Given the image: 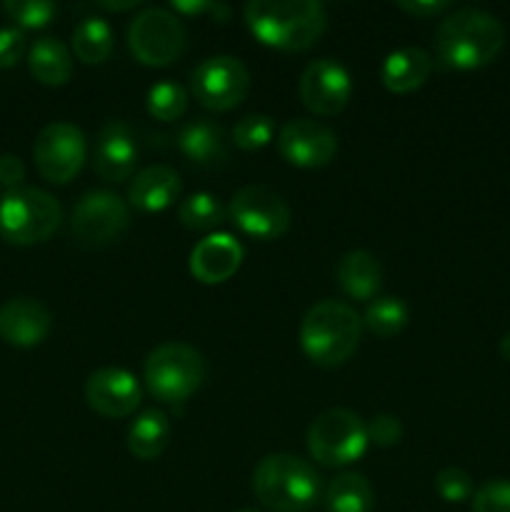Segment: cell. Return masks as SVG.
<instances>
[{"label": "cell", "instance_id": "6da1fadb", "mask_svg": "<svg viewBox=\"0 0 510 512\" xmlns=\"http://www.w3.org/2000/svg\"><path fill=\"white\" fill-rule=\"evenodd\" d=\"M250 33L278 50H308L328 28L318 0H250L243 10Z\"/></svg>", "mask_w": 510, "mask_h": 512}, {"label": "cell", "instance_id": "7a4b0ae2", "mask_svg": "<svg viewBox=\"0 0 510 512\" xmlns=\"http://www.w3.org/2000/svg\"><path fill=\"white\" fill-rule=\"evenodd\" d=\"M503 45V23L480 8L453 10L435 30V55L453 70L483 68L498 58Z\"/></svg>", "mask_w": 510, "mask_h": 512}, {"label": "cell", "instance_id": "3957f363", "mask_svg": "<svg viewBox=\"0 0 510 512\" xmlns=\"http://www.w3.org/2000/svg\"><path fill=\"white\" fill-rule=\"evenodd\" d=\"M363 320L340 300H320L305 313L300 323L303 353L320 368H338L358 350Z\"/></svg>", "mask_w": 510, "mask_h": 512}, {"label": "cell", "instance_id": "277c9868", "mask_svg": "<svg viewBox=\"0 0 510 512\" xmlns=\"http://www.w3.org/2000/svg\"><path fill=\"white\" fill-rule=\"evenodd\" d=\"M253 490L273 512H305L320 495V475L308 460L290 453L265 455L253 473Z\"/></svg>", "mask_w": 510, "mask_h": 512}, {"label": "cell", "instance_id": "5b68a950", "mask_svg": "<svg viewBox=\"0 0 510 512\" xmlns=\"http://www.w3.org/2000/svg\"><path fill=\"white\" fill-rule=\"evenodd\" d=\"M63 220L58 198L40 188L20 185L0 200V235L15 245H35L48 240Z\"/></svg>", "mask_w": 510, "mask_h": 512}, {"label": "cell", "instance_id": "8992f818", "mask_svg": "<svg viewBox=\"0 0 510 512\" xmlns=\"http://www.w3.org/2000/svg\"><path fill=\"white\" fill-rule=\"evenodd\" d=\"M143 378L158 400L173 405L183 403L203 385L205 360L193 345L163 343L145 358Z\"/></svg>", "mask_w": 510, "mask_h": 512}, {"label": "cell", "instance_id": "52a82bcc", "mask_svg": "<svg viewBox=\"0 0 510 512\" xmlns=\"http://www.w3.org/2000/svg\"><path fill=\"white\" fill-rule=\"evenodd\" d=\"M308 453L325 468H345L363 458L368 448V430L360 415L348 408H330L320 413L308 428Z\"/></svg>", "mask_w": 510, "mask_h": 512}, {"label": "cell", "instance_id": "ba28073f", "mask_svg": "<svg viewBox=\"0 0 510 512\" xmlns=\"http://www.w3.org/2000/svg\"><path fill=\"white\" fill-rule=\"evenodd\" d=\"M188 35L183 20L168 8H145L130 20L128 48L135 58L150 68H163L183 55Z\"/></svg>", "mask_w": 510, "mask_h": 512}, {"label": "cell", "instance_id": "9c48e42d", "mask_svg": "<svg viewBox=\"0 0 510 512\" xmlns=\"http://www.w3.org/2000/svg\"><path fill=\"white\" fill-rule=\"evenodd\" d=\"M130 205L113 190H90L73 208L70 230L85 248H105L125 233Z\"/></svg>", "mask_w": 510, "mask_h": 512}, {"label": "cell", "instance_id": "30bf717a", "mask_svg": "<svg viewBox=\"0 0 510 512\" xmlns=\"http://www.w3.org/2000/svg\"><path fill=\"white\" fill-rule=\"evenodd\" d=\"M228 215L235 228L258 240H275L290 228V205L268 185H243L230 198Z\"/></svg>", "mask_w": 510, "mask_h": 512}, {"label": "cell", "instance_id": "8fae6325", "mask_svg": "<svg viewBox=\"0 0 510 512\" xmlns=\"http://www.w3.org/2000/svg\"><path fill=\"white\" fill-rule=\"evenodd\" d=\"M190 90L203 108L225 113V110L238 108L248 98L250 73L243 60L233 55H213L193 70Z\"/></svg>", "mask_w": 510, "mask_h": 512}, {"label": "cell", "instance_id": "7c38bea8", "mask_svg": "<svg viewBox=\"0 0 510 512\" xmlns=\"http://www.w3.org/2000/svg\"><path fill=\"white\" fill-rule=\"evenodd\" d=\"M88 155V143L78 125L58 123L45 125L33 145V158L40 175L55 185H65L80 173Z\"/></svg>", "mask_w": 510, "mask_h": 512}, {"label": "cell", "instance_id": "4fadbf2b", "mask_svg": "<svg viewBox=\"0 0 510 512\" xmlns=\"http://www.w3.org/2000/svg\"><path fill=\"white\" fill-rule=\"evenodd\" d=\"M300 100L315 115H338L353 95V80L338 58H318L300 75Z\"/></svg>", "mask_w": 510, "mask_h": 512}, {"label": "cell", "instance_id": "5bb4252c", "mask_svg": "<svg viewBox=\"0 0 510 512\" xmlns=\"http://www.w3.org/2000/svg\"><path fill=\"white\" fill-rule=\"evenodd\" d=\"M278 150L290 165L323 168L338 153V135L320 120L295 118L280 128Z\"/></svg>", "mask_w": 510, "mask_h": 512}, {"label": "cell", "instance_id": "9a60e30c", "mask_svg": "<svg viewBox=\"0 0 510 512\" xmlns=\"http://www.w3.org/2000/svg\"><path fill=\"white\" fill-rule=\"evenodd\" d=\"M143 390L133 373L125 368H100L85 383V400L90 410L103 418H128L140 405Z\"/></svg>", "mask_w": 510, "mask_h": 512}, {"label": "cell", "instance_id": "2e32d148", "mask_svg": "<svg viewBox=\"0 0 510 512\" xmlns=\"http://www.w3.org/2000/svg\"><path fill=\"white\" fill-rule=\"evenodd\" d=\"M138 163V143L133 128L123 120H110L103 125L93 150V168L103 180L118 183L130 178Z\"/></svg>", "mask_w": 510, "mask_h": 512}, {"label": "cell", "instance_id": "e0dca14e", "mask_svg": "<svg viewBox=\"0 0 510 512\" xmlns=\"http://www.w3.org/2000/svg\"><path fill=\"white\" fill-rule=\"evenodd\" d=\"M53 315L40 300L13 298L0 305V338L15 348H35L48 338Z\"/></svg>", "mask_w": 510, "mask_h": 512}, {"label": "cell", "instance_id": "ac0fdd59", "mask_svg": "<svg viewBox=\"0 0 510 512\" xmlns=\"http://www.w3.org/2000/svg\"><path fill=\"white\" fill-rule=\"evenodd\" d=\"M243 263V245L228 233H213L200 240L190 253V273L205 285H218L233 278Z\"/></svg>", "mask_w": 510, "mask_h": 512}, {"label": "cell", "instance_id": "d6986e66", "mask_svg": "<svg viewBox=\"0 0 510 512\" xmlns=\"http://www.w3.org/2000/svg\"><path fill=\"white\" fill-rule=\"evenodd\" d=\"M180 175L170 165H148L128 183V205L140 213H160L178 200Z\"/></svg>", "mask_w": 510, "mask_h": 512}, {"label": "cell", "instance_id": "ffe728a7", "mask_svg": "<svg viewBox=\"0 0 510 512\" xmlns=\"http://www.w3.org/2000/svg\"><path fill=\"white\" fill-rule=\"evenodd\" d=\"M430 70H433V55L428 50L408 45V48L393 50L385 58L380 80H383V85L390 93L405 95L418 90L428 80Z\"/></svg>", "mask_w": 510, "mask_h": 512}, {"label": "cell", "instance_id": "44dd1931", "mask_svg": "<svg viewBox=\"0 0 510 512\" xmlns=\"http://www.w3.org/2000/svg\"><path fill=\"white\" fill-rule=\"evenodd\" d=\"M335 280L343 293L353 300H370L375 298L380 283H383V268L368 250H350L340 258L338 268H335Z\"/></svg>", "mask_w": 510, "mask_h": 512}, {"label": "cell", "instance_id": "7402d4cb", "mask_svg": "<svg viewBox=\"0 0 510 512\" xmlns=\"http://www.w3.org/2000/svg\"><path fill=\"white\" fill-rule=\"evenodd\" d=\"M175 145L195 165H215L225 158L223 128L208 118H195L185 123L175 135Z\"/></svg>", "mask_w": 510, "mask_h": 512}, {"label": "cell", "instance_id": "603a6c76", "mask_svg": "<svg viewBox=\"0 0 510 512\" xmlns=\"http://www.w3.org/2000/svg\"><path fill=\"white\" fill-rule=\"evenodd\" d=\"M28 65L43 85H65L73 75V55L63 40L45 35L28 48Z\"/></svg>", "mask_w": 510, "mask_h": 512}, {"label": "cell", "instance_id": "cb8c5ba5", "mask_svg": "<svg viewBox=\"0 0 510 512\" xmlns=\"http://www.w3.org/2000/svg\"><path fill=\"white\" fill-rule=\"evenodd\" d=\"M170 443V420L163 410H143L128 428V450L138 460L160 458Z\"/></svg>", "mask_w": 510, "mask_h": 512}, {"label": "cell", "instance_id": "d4e9b609", "mask_svg": "<svg viewBox=\"0 0 510 512\" xmlns=\"http://www.w3.org/2000/svg\"><path fill=\"white\" fill-rule=\"evenodd\" d=\"M113 45V28H110L108 20L100 18V15H85V18L78 20V25L73 28V53L80 63H103V60H108V55L113 53Z\"/></svg>", "mask_w": 510, "mask_h": 512}, {"label": "cell", "instance_id": "484cf974", "mask_svg": "<svg viewBox=\"0 0 510 512\" xmlns=\"http://www.w3.org/2000/svg\"><path fill=\"white\" fill-rule=\"evenodd\" d=\"M325 508L328 512H373V485L360 473H340L325 490Z\"/></svg>", "mask_w": 510, "mask_h": 512}, {"label": "cell", "instance_id": "4316f807", "mask_svg": "<svg viewBox=\"0 0 510 512\" xmlns=\"http://www.w3.org/2000/svg\"><path fill=\"white\" fill-rule=\"evenodd\" d=\"M410 320V310L405 305L403 298H395V295H383V298H375L373 303L365 308L363 325L378 338H393V335L403 333V328Z\"/></svg>", "mask_w": 510, "mask_h": 512}, {"label": "cell", "instance_id": "83f0119b", "mask_svg": "<svg viewBox=\"0 0 510 512\" xmlns=\"http://www.w3.org/2000/svg\"><path fill=\"white\" fill-rule=\"evenodd\" d=\"M225 215H228V210L210 193H193L178 205V218L188 230L218 228L225 220Z\"/></svg>", "mask_w": 510, "mask_h": 512}, {"label": "cell", "instance_id": "f1b7e54d", "mask_svg": "<svg viewBox=\"0 0 510 512\" xmlns=\"http://www.w3.org/2000/svg\"><path fill=\"white\" fill-rule=\"evenodd\" d=\"M145 105L155 120L173 123V120L183 118V113L188 110V93L183 85L173 83V80H160V83L150 85Z\"/></svg>", "mask_w": 510, "mask_h": 512}, {"label": "cell", "instance_id": "f546056e", "mask_svg": "<svg viewBox=\"0 0 510 512\" xmlns=\"http://www.w3.org/2000/svg\"><path fill=\"white\" fill-rule=\"evenodd\" d=\"M273 135H275V120L270 118V115L253 113V115H245V118H240L238 123H235L233 143L238 145L240 150L253 153V150L265 148V145L273 140Z\"/></svg>", "mask_w": 510, "mask_h": 512}, {"label": "cell", "instance_id": "4dcf8cb0", "mask_svg": "<svg viewBox=\"0 0 510 512\" xmlns=\"http://www.w3.org/2000/svg\"><path fill=\"white\" fill-rule=\"evenodd\" d=\"M3 10L23 28H45L58 15L53 0H5Z\"/></svg>", "mask_w": 510, "mask_h": 512}, {"label": "cell", "instance_id": "1f68e13d", "mask_svg": "<svg viewBox=\"0 0 510 512\" xmlns=\"http://www.w3.org/2000/svg\"><path fill=\"white\" fill-rule=\"evenodd\" d=\"M435 490H438L445 503H465V500L473 498L475 485L473 478L463 468L450 465V468H443L435 475Z\"/></svg>", "mask_w": 510, "mask_h": 512}, {"label": "cell", "instance_id": "d6a6232c", "mask_svg": "<svg viewBox=\"0 0 510 512\" xmlns=\"http://www.w3.org/2000/svg\"><path fill=\"white\" fill-rule=\"evenodd\" d=\"M473 512H510V480L493 478L473 493Z\"/></svg>", "mask_w": 510, "mask_h": 512}, {"label": "cell", "instance_id": "836d02e7", "mask_svg": "<svg viewBox=\"0 0 510 512\" xmlns=\"http://www.w3.org/2000/svg\"><path fill=\"white\" fill-rule=\"evenodd\" d=\"M368 430V443H375L378 448H393L403 440V423H400L398 415L380 413L365 425Z\"/></svg>", "mask_w": 510, "mask_h": 512}, {"label": "cell", "instance_id": "e575fe53", "mask_svg": "<svg viewBox=\"0 0 510 512\" xmlns=\"http://www.w3.org/2000/svg\"><path fill=\"white\" fill-rule=\"evenodd\" d=\"M25 53V33L20 28H0V68H13Z\"/></svg>", "mask_w": 510, "mask_h": 512}, {"label": "cell", "instance_id": "d590c367", "mask_svg": "<svg viewBox=\"0 0 510 512\" xmlns=\"http://www.w3.org/2000/svg\"><path fill=\"white\" fill-rule=\"evenodd\" d=\"M170 10L180 15H213L215 20H228L230 8L223 3H215V0H173Z\"/></svg>", "mask_w": 510, "mask_h": 512}, {"label": "cell", "instance_id": "8d00e7d4", "mask_svg": "<svg viewBox=\"0 0 510 512\" xmlns=\"http://www.w3.org/2000/svg\"><path fill=\"white\" fill-rule=\"evenodd\" d=\"M25 178V165L18 155H0V183L8 185L10 190L20 188Z\"/></svg>", "mask_w": 510, "mask_h": 512}, {"label": "cell", "instance_id": "74e56055", "mask_svg": "<svg viewBox=\"0 0 510 512\" xmlns=\"http://www.w3.org/2000/svg\"><path fill=\"white\" fill-rule=\"evenodd\" d=\"M398 8L408 15H415V18H433V15L448 10L450 3L448 0H400Z\"/></svg>", "mask_w": 510, "mask_h": 512}, {"label": "cell", "instance_id": "f35d334b", "mask_svg": "<svg viewBox=\"0 0 510 512\" xmlns=\"http://www.w3.org/2000/svg\"><path fill=\"white\" fill-rule=\"evenodd\" d=\"M93 5L100 10H133L138 8L140 0H125V3H108V0H103V3H93Z\"/></svg>", "mask_w": 510, "mask_h": 512}, {"label": "cell", "instance_id": "ab89813d", "mask_svg": "<svg viewBox=\"0 0 510 512\" xmlns=\"http://www.w3.org/2000/svg\"><path fill=\"white\" fill-rule=\"evenodd\" d=\"M500 355L510 363V333H505L503 340H500Z\"/></svg>", "mask_w": 510, "mask_h": 512}, {"label": "cell", "instance_id": "60d3db41", "mask_svg": "<svg viewBox=\"0 0 510 512\" xmlns=\"http://www.w3.org/2000/svg\"><path fill=\"white\" fill-rule=\"evenodd\" d=\"M238 512H258V510H253V508H243V510H238Z\"/></svg>", "mask_w": 510, "mask_h": 512}]
</instances>
